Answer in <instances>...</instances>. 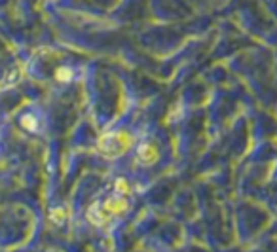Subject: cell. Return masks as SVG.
Listing matches in <instances>:
<instances>
[{
    "label": "cell",
    "instance_id": "obj_3",
    "mask_svg": "<svg viewBox=\"0 0 277 252\" xmlns=\"http://www.w3.org/2000/svg\"><path fill=\"white\" fill-rule=\"evenodd\" d=\"M105 209H107V212L118 214V212L127 209V203H125L124 197H114V199H109V201L105 203Z\"/></svg>",
    "mask_w": 277,
    "mask_h": 252
},
{
    "label": "cell",
    "instance_id": "obj_7",
    "mask_svg": "<svg viewBox=\"0 0 277 252\" xmlns=\"http://www.w3.org/2000/svg\"><path fill=\"white\" fill-rule=\"evenodd\" d=\"M68 74H71L68 70H63V68H59V70H57V78L59 80H68V78H71Z\"/></svg>",
    "mask_w": 277,
    "mask_h": 252
},
{
    "label": "cell",
    "instance_id": "obj_2",
    "mask_svg": "<svg viewBox=\"0 0 277 252\" xmlns=\"http://www.w3.org/2000/svg\"><path fill=\"white\" fill-rule=\"evenodd\" d=\"M138 161L141 163H145V165H150L154 163L156 159H158V150L154 148L152 144H143L141 148H138Z\"/></svg>",
    "mask_w": 277,
    "mask_h": 252
},
{
    "label": "cell",
    "instance_id": "obj_1",
    "mask_svg": "<svg viewBox=\"0 0 277 252\" xmlns=\"http://www.w3.org/2000/svg\"><path fill=\"white\" fill-rule=\"evenodd\" d=\"M131 146V138L125 133H116V135H107L99 140V148H101L107 156H118L124 150Z\"/></svg>",
    "mask_w": 277,
    "mask_h": 252
},
{
    "label": "cell",
    "instance_id": "obj_5",
    "mask_svg": "<svg viewBox=\"0 0 277 252\" xmlns=\"http://www.w3.org/2000/svg\"><path fill=\"white\" fill-rule=\"evenodd\" d=\"M51 222H55V224H61L63 220H65V210H61V209H55V210H51Z\"/></svg>",
    "mask_w": 277,
    "mask_h": 252
},
{
    "label": "cell",
    "instance_id": "obj_4",
    "mask_svg": "<svg viewBox=\"0 0 277 252\" xmlns=\"http://www.w3.org/2000/svg\"><path fill=\"white\" fill-rule=\"evenodd\" d=\"M88 218H89V222L97 224V226H102V224L109 220V212H107V209L101 210L99 207H93V209H89Z\"/></svg>",
    "mask_w": 277,
    "mask_h": 252
},
{
    "label": "cell",
    "instance_id": "obj_6",
    "mask_svg": "<svg viewBox=\"0 0 277 252\" xmlns=\"http://www.w3.org/2000/svg\"><path fill=\"white\" fill-rule=\"evenodd\" d=\"M116 190H118V192H124V194H129V186H127V182H125V180H118Z\"/></svg>",
    "mask_w": 277,
    "mask_h": 252
}]
</instances>
